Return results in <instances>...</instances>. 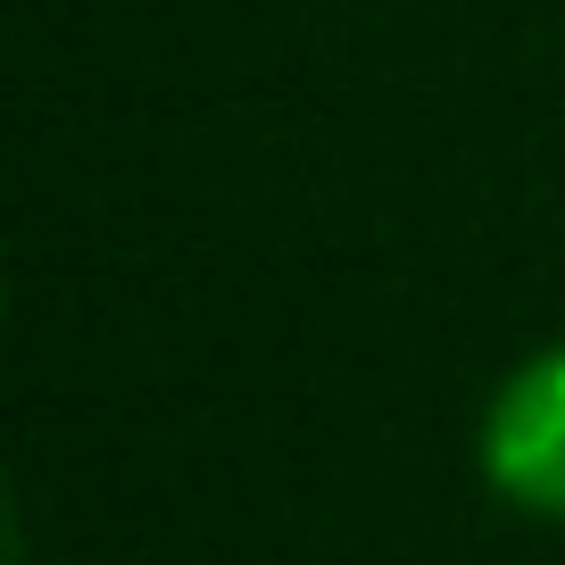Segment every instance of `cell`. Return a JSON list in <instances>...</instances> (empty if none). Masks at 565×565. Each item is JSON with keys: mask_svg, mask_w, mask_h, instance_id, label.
<instances>
[{"mask_svg": "<svg viewBox=\"0 0 565 565\" xmlns=\"http://www.w3.org/2000/svg\"><path fill=\"white\" fill-rule=\"evenodd\" d=\"M475 475L499 508L565 524V333L524 350L475 416Z\"/></svg>", "mask_w": 565, "mask_h": 565, "instance_id": "1", "label": "cell"}]
</instances>
